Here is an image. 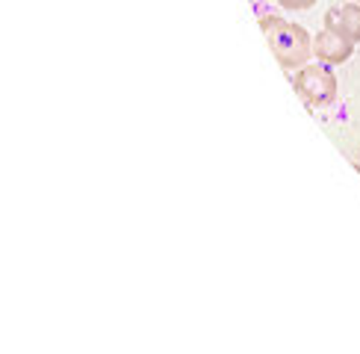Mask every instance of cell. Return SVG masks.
Masks as SVG:
<instances>
[{
	"label": "cell",
	"mask_w": 360,
	"mask_h": 354,
	"mask_svg": "<svg viewBox=\"0 0 360 354\" xmlns=\"http://www.w3.org/2000/svg\"><path fill=\"white\" fill-rule=\"evenodd\" d=\"M325 29H331L337 36H346L349 41H360V4H346L334 6L331 12H325Z\"/></svg>",
	"instance_id": "cell-4"
},
{
	"label": "cell",
	"mask_w": 360,
	"mask_h": 354,
	"mask_svg": "<svg viewBox=\"0 0 360 354\" xmlns=\"http://www.w3.org/2000/svg\"><path fill=\"white\" fill-rule=\"evenodd\" d=\"M292 86L310 107H325V103H331L337 98V77L328 65H310L307 63L304 68H298Z\"/></svg>",
	"instance_id": "cell-2"
},
{
	"label": "cell",
	"mask_w": 360,
	"mask_h": 354,
	"mask_svg": "<svg viewBox=\"0 0 360 354\" xmlns=\"http://www.w3.org/2000/svg\"><path fill=\"white\" fill-rule=\"evenodd\" d=\"M278 4L283 9H290V12H302V9H310L316 0H278Z\"/></svg>",
	"instance_id": "cell-5"
},
{
	"label": "cell",
	"mask_w": 360,
	"mask_h": 354,
	"mask_svg": "<svg viewBox=\"0 0 360 354\" xmlns=\"http://www.w3.org/2000/svg\"><path fill=\"white\" fill-rule=\"evenodd\" d=\"M354 4H360V0H354Z\"/></svg>",
	"instance_id": "cell-6"
},
{
	"label": "cell",
	"mask_w": 360,
	"mask_h": 354,
	"mask_svg": "<svg viewBox=\"0 0 360 354\" xmlns=\"http://www.w3.org/2000/svg\"><path fill=\"white\" fill-rule=\"evenodd\" d=\"M260 29L269 41V51L275 53V59L281 63V68H304L313 56V39L302 24H292L281 15H263L260 18Z\"/></svg>",
	"instance_id": "cell-1"
},
{
	"label": "cell",
	"mask_w": 360,
	"mask_h": 354,
	"mask_svg": "<svg viewBox=\"0 0 360 354\" xmlns=\"http://www.w3.org/2000/svg\"><path fill=\"white\" fill-rule=\"evenodd\" d=\"M352 53H354V41L331 33V29H322V33L313 39V56L322 59L325 65H342L346 59H352Z\"/></svg>",
	"instance_id": "cell-3"
}]
</instances>
